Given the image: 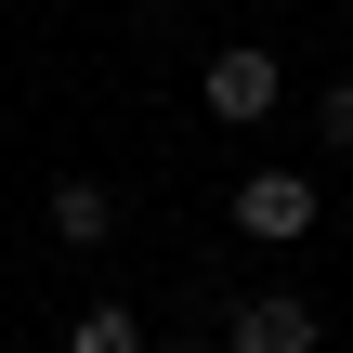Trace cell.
<instances>
[{"mask_svg":"<svg viewBox=\"0 0 353 353\" xmlns=\"http://www.w3.org/2000/svg\"><path fill=\"white\" fill-rule=\"evenodd\" d=\"M223 210H236V236H262V249H301V236L327 223V196H314L301 170H249V183H236Z\"/></svg>","mask_w":353,"mask_h":353,"instance_id":"6da1fadb","label":"cell"},{"mask_svg":"<svg viewBox=\"0 0 353 353\" xmlns=\"http://www.w3.org/2000/svg\"><path fill=\"white\" fill-rule=\"evenodd\" d=\"M314 341H327V314H314L301 288H262V301L223 314V353H314Z\"/></svg>","mask_w":353,"mask_h":353,"instance_id":"7a4b0ae2","label":"cell"},{"mask_svg":"<svg viewBox=\"0 0 353 353\" xmlns=\"http://www.w3.org/2000/svg\"><path fill=\"white\" fill-rule=\"evenodd\" d=\"M196 92H210V118H275V92H288V79H275V52H262V39H223Z\"/></svg>","mask_w":353,"mask_h":353,"instance_id":"3957f363","label":"cell"},{"mask_svg":"<svg viewBox=\"0 0 353 353\" xmlns=\"http://www.w3.org/2000/svg\"><path fill=\"white\" fill-rule=\"evenodd\" d=\"M52 236H65V249H105V236H118V196H105L92 170H65V183H52Z\"/></svg>","mask_w":353,"mask_h":353,"instance_id":"277c9868","label":"cell"},{"mask_svg":"<svg viewBox=\"0 0 353 353\" xmlns=\"http://www.w3.org/2000/svg\"><path fill=\"white\" fill-rule=\"evenodd\" d=\"M65 353H144V327L118 301H92V314H65Z\"/></svg>","mask_w":353,"mask_h":353,"instance_id":"5b68a950","label":"cell"},{"mask_svg":"<svg viewBox=\"0 0 353 353\" xmlns=\"http://www.w3.org/2000/svg\"><path fill=\"white\" fill-rule=\"evenodd\" d=\"M314 118H327V144H341V157H353V92H327Z\"/></svg>","mask_w":353,"mask_h":353,"instance_id":"8992f818","label":"cell"},{"mask_svg":"<svg viewBox=\"0 0 353 353\" xmlns=\"http://www.w3.org/2000/svg\"><path fill=\"white\" fill-rule=\"evenodd\" d=\"M170 353H196V341H170Z\"/></svg>","mask_w":353,"mask_h":353,"instance_id":"52a82bcc","label":"cell"}]
</instances>
